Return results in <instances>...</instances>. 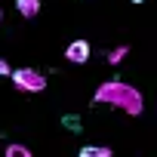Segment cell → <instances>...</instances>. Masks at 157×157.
I'll return each mask as SVG.
<instances>
[{"label": "cell", "mask_w": 157, "mask_h": 157, "mask_svg": "<svg viewBox=\"0 0 157 157\" xmlns=\"http://www.w3.org/2000/svg\"><path fill=\"white\" fill-rule=\"evenodd\" d=\"M96 102L99 105H114L123 108L126 114H142V93L136 86H129L126 80H108L96 90Z\"/></svg>", "instance_id": "6da1fadb"}, {"label": "cell", "mask_w": 157, "mask_h": 157, "mask_svg": "<svg viewBox=\"0 0 157 157\" xmlns=\"http://www.w3.org/2000/svg\"><path fill=\"white\" fill-rule=\"evenodd\" d=\"M10 77H13L16 90H22V93H40V90H46V77L37 68H16Z\"/></svg>", "instance_id": "7a4b0ae2"}, {"label": "cell", "mask_w": 157, "mask_h": 157, "mask_svg": "<svg viewBox=\"0 0 157 157\" xmlns=\"http://www.w3.org/2000/svg\"><path fill=\"white\" fill-rule=\"evenodd\" d=\"M65 59H68V62H74V65L90 62V43H86V40H71V43H68V49H65Z\"/></svg>", "instance_id": "3957f363"}, {"label": "cell", "mask_w": 157, "mask_h": 157, "mask_svg": "<svg viewBox=\"0 0 157 157\" xmlns=\"http://www.w3.org/2000/svg\"><path fill=\"white\" fill-rule=\"evenodd\" d=\"M77 157H114V151L105 148V145H83L77 151Z\"/></svg>", "instance_id": "277c9868"}, {"label": "cell", "mask_w": 157, "mask_h": 157, "mask_svg": "<svg viewBox=\"0 0 157 157\" xmlns=\"http://www.w3.org/2000/svg\"><path fill=\"white\" fill-rule=\"evenodd\" d=\"M16 10L25 16V19H34L40 13V0H16Z\"/></svg>", "instance_id": "5b68a950"}, {"label": "cell", "mask_w": 157, "mask_h": 157, "mask_svg": "<svg viewBox=\"0 0 157 157\" xmlns=\"http://www.w3.org/2000/svg\"><path fill=\"white\" fill-rule=\"evenodd\" d=\"M126 52H129V46L123 43V46H117V49H111V52H108V62H111V65H120V62L126 59Z\"/></svg>", "instance_id": "8992f818"}, {"label": "cell", "mask_w": 157, "mask_h": 157, "mask_svg": "<svg viewBox=\"0 0 157 157\" xmlns=\"http://www.w3.org/2000/svg\"><path fill=\"white\" fill-rule=\"evenodd\" d=\"M3 157H34V154H31L25 145H10V148L3 151Z\"/></svg>", "instance_id": "52a82bcc"}, {"label": "cell", "mask_w": 157, "mask_h": 157, "mask_svg": "<svg viewBox=\"0 0 157 157\" xmlns=\"http://www.w3.org/2000/svg\"><path fill=\"white\" fill-rule=\"evenodd\" d=\"M62 126H68L71 132H80V117H77V114H65L62 117Z\"/></svg>", "instance_id": "ba28073f"}, {"label": "cell", "mask_w": 157, "mask_h": 157, "mask_svg": "<svg viewBox=\"0 0 157 157\" xmlns=\"http://www.w3.org/2000/svg\"><path fill=\"white\" fill-rule=\"evenodd\" d=\"M0 74H13V71H10V65H6V62H0Z\"/></svg>", "instance_id": "9c48e42d"}, {"label": "cell", "mask_w": 157, "mask_h": 157, "mask_svg": "<svg viewBox=\"0 0 157 157\" xmlns=\"http://www.w3.org/2000/svg\"><path fill=\"white\" fill-rule=\"evenodd\" d=\"M129 3H145V0H129Z\"/></svg>", "instance_id": "30bf717a"}]
</instances>
